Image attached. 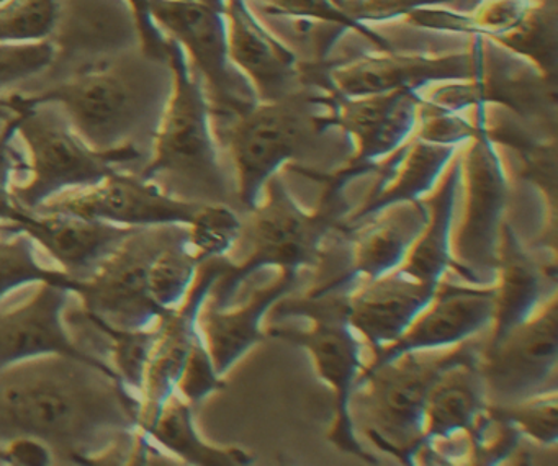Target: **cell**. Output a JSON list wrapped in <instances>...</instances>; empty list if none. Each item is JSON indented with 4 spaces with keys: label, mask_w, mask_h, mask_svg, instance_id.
<instances>
[{
    "label": "cell",
    "mask_w": 558,
    "mask_h": 466,
    "mask_svg": "<svg viewBox=\"0 0 558 466\" xmlns=\"http://www.w3.org/2000/svg\"><path fill=\"white\" fill-rule=\"evenodd\" d=\"M140 407L112 368L71 355H44L0 370V443L38 440L54 463H126Z\"/></svg>",
    "instance_id": "6da1fadb"
},
{
    "label": "cell",
    "mask_w": 558,
    "mask_h": 466,
    "mask_svg": "<svg viewBox=\"0 0 558 466\" xmlns=\"http://www.w3.org/2000/svg\"><path fill=\"white\" fill-rule=\"evenodd\" d=\"M169 89L171 77L165 83L138 64L110 61L87 68L41 93L17 96L31 106H57L77 135L94 149L142 151L143 139H148L151 148Z\"/></svg>",
    "instance_id": "7a4b0ae2"
},
{
    "label": "cell",
    "mask_w": 558,
    "mask_h": 466,
    "mask_svg": "<svg viewBox=\"0 0 558 466\" xmlns=\"http://www.w3.org/2000/svg\"><path fill=\"white\" fill-rule=\"evenodd\" d=\"M166 66L171 89L140 175L182 200L227 205L230 188L218 155L210 103L184 51L172 40L166 50Z\"/></svg>",
    "instance_id": "3957f363"
},
{
    "label": "cell",
    "mask_w": 558,
    "mask_h": 466,
    "mask_svg": "<svg viewBox=\"0 0 558 466\" xmlns=\"http://www.w3.org/2000/svg\"><path fill=\"white\" fill-rule=\"evenodd\" d=\"M480 342L470 339L453 347L403 352L368 364L349 397L354 430L361 427L377 449L400 462L416 463L430 387L440 371L469 355Z\"/></svg>",
    "instance_id": "277c9868"
},
{
    "label": "cell",
    "mask_w": 558,
    "mask_h": 466,
    "mask_svg": "<svg viewBox=\"0 0 558 466\" xmlns=\"http://www.w3.org/2000/svg\"><path fill=\"white\" fill-rule=\"evenodd\" d=\"M0 107L14 115L15 133L27 155L25 179L12 187L15 201L24 210L37 211L64 192L93 187L119 171L120 165L143 158L136 148L94 149L51 103L31 106L12 94L0 99Z\"/></svg>",
    "instance_id": "5b68a950"
},
{
    "label": "cell",
    "mask_w": 558,
    "mask_h": 466,
    "mask_svg": "<svg viewBox=\"0 0 558 466\" xmlns=\"http://www.w3.org/2000/svg\"><path fill=\"white\" fill-rule=\"evenodd\" d=\"M210 115L215 138L233 161L238 200L246 211L259 204L260 191L280 165L315 151L326 126L296 96L244 109H210Z\"/></svg>",
    "instance_id": "8992f818"
},
{
    "label": "cell",
    "mask_w": 558,
    "mask_h": 466,
    "mask_svg": "<svg viewBox=\"0 0 558 466\" xmlns=\"http://www.w3.org/2000/svg\"><path fill=\"white\" fill-rule=\"evenodd\" d=\"M246 213L240 237L246 243L247 256L238 263L231 260L227 272L210 290L208 296L218 308L230 306L241 283L264 267L293 272L322 267L328 253L326 237L336 224L335 210L325 207L316 213H306L276 177H270L266 200Z\"/></svg>",
    "instance_id": "52a82bcc"
},
{
    "label": "cell",
    "mask_w": 558,
    "mask_h": 466,
    "mask_svg": "<svg viewBox=\"0 0 558 466\" xmlns=\"http://www.w3.org/2000/svg\"><path fill=\"white\" fill-rule=\"evenodd\" d=\"M345 298L348 293H326L319 296L308 295L299 302L286 299L276 303L274 316L305 315L312 319L313 324L308 329L270 326L267 335L300 345L310 352L319 377L335 393L336 420L329 439L345 452L372 459L362 450L349 416L352 388L362 370L371 364L372 354L361 335L349 326L345 318Z\"/></svg>",
    "instance_id": "ba28073f"
},
{
    "label": "cell",
    "mask_w": 558,
    "mask_h": 466,
    "mask_svg": "<svg viewBox=\"0 0 558 466\" xmlns=\"http://www.w3.org/2000/svg\"><path fill=\"white\" fill-rule=\"evenodd\" d=\"M187 234L184 224L135 228L87 279L77 283L74 295L81 308L113 328L156 324L165 311L149 296V269L161 250Z\"/></svg>",
    "instance_id": "9c48e42d"
},
{
    "label": "cell",
    "mask_w": 558,
    "mask_h": 466,
    "mask_svg": "<svg viewBox=\"0 0 558 466\" xmlns=\"http://www.w3.org/2000/svg\"><path fill=\"white\" fill-rule=\"evenodd\" d=\"M558 305L551 296L531 319L499 341L483 342L480 370L492 404H512L550 393L557 381Z\"/></svg>",
    "instance_id": "30bf717a"
},
{
    "label": "cell",
    "mask_w": 558,
    "mask_h": 466,
    "mask_svg": "<svg viewBox=\"0 0 558 466\" xmlns=\"http://www.w3.org/2000/svg\"><path fill=\"white\" fill-rule=\"evenodd\" d=\"M502 210L505 177L492 149L478 143L469 159L463 210L453 224L452 257L460 282L495 285Z\"/></svg>",
    "instance_id": "8fae6325"
},
{
    "label": "cell",
    "mask_w": 558,
    "mask_h": 466,
    "mask_svg": "<svg viewBox=\"0 0 558 466\" xmlns=\"http://www.w3.org/2000/svg\"><path fill=\"white\" fill-rule=\"evenodd\" d=\"M207 204L182 200L140 174L119 171L93 187L64 192L38 208L126 228L184 224L189 226Z\"/></svg>",
    "instance_id": "7c38bea8"
},
{
    "label": "cell",
    "mask_w": 558,
    "mask_h": 466,
    "mask_svg": "<svg viewBox=\"0 0 558 466\" xmlns=\"http://www.w3.org/2000/svg\"><path fill=\"white\" fill-rule=\"evenodd\" d=\"M480 342L469 355L440 371L427 394L421 458L457 459L472 455V439L488 410V391L480 370Z\"/></svg>",
    "instance_id": "4fadbf2b"
},
{
    "label": "cell",
    "mask_w": 558,
    "mask_h": 466,
    "mask_svg": "<svg viewBox=\"0 0 558 466\" xmlns=\"http://www.w3.org/2000/svg\"><path fill=\"white\" fill-rule=\"evenodd\" d=\"M426 201H401L367 218L354 228L342 230L345 244V270L308 295L349 293L361 283L397 270L426 226Z\"/></svg>",
    "instance_id": "5bb4252c"
},
{
    "label": "cell",
    "mask_w": 558,
    "mask_h": 466,
    "mask_svg": "<svg viewBox=\"0 0 558 466\" xmlns=\"http://www.w3.org/2000/svg\"><path fill=\"white\" fill-rule=\"evenodd\" d=\"M231 259L211 257L198 266L197 275L179 308L159 318L158 338L149 354L145 380L140 394V430L148 432L158 419L166 401L175 393L194 339L197 338V318L205 298L215 282L227 272Z\"/></svg>",
    "instance_id": "9a60e30c"
},
{
    "label": "cell",
    "mask_w": 558,
    "mask_h": 466,
    "mask_svg": "<svg viewBox=\"0 0 558 466\" xmlns=\"http://www.w3.org/2000/svg\"><path fill=\"white\" fill-rule=\"evenodd\" d=\"M151 17L204 77L210 89V107L233 109L253 103L241 99L231 83L223 11L204 0H151Z\"/></svg>",
    "instance_id": "2e32d148"
},
{
    "label": "cell",
    "mask_w": 558,
    "mask_h": 466,
    "mask_svg": "<svg viewBox=\"0 0 558 466\" xmlns=\"http://www.w3.org/2000/svg\"><path fill=\"white\" fill-rule=\"evenodd\" d=\"M73 296L64 286L40 283L17 305L0 308V370L44 355H71L110 368L68 328L64 311Z\"/></svg>",
    "instance_id": "e0dca14e"
},
{
    "label": "cell",
    "mask_w": 558,
    "mask_h": 466,
    "mask_svg": "<svg viewBox=\"0 0 558 466\" xmlns=\"http://www.w3.org/2000/svg\"><path fill=\"white\" fill-rule=\"evenodd\" d=\"M495 318V286L453 283L440 280L433 302L414 319L395 344L374 355L372 361L384 360L410 351L446 348L462 344L488 331Z\"/></svg>",
    "instance_id": "ac0fdd59"
},
{
    "label": "cell",
    "mask_w": 558,
    "mask_h": 466,
    "mask_svg": "<svg viewBox=\"0 0 558 466\" xmlns=\"http://www.w3.org/2000/svg\"><path fill=\"white\" fill-rule=\"evenodd\" d=\"M437 286L420 282L400 269L361 283L348 293L345 318L367 344L372 358L395 344L433 302Z\"/></svg>",
    "instance_id": "d6986e66"
},
{
    "label": "cell",
    "mask_w": 558,
    "mask_h": 466,
    "mask_svg": "<svg viewBox=\"0 0 558 466\" xmlns=\"http://www.w3.org/2000/svg\"><path fill=\"white\" fill-rule=\"evenodd\" d=\"M0 224L25 231L58 269L76 282L87 279L135 230L73 214L38 211H24L14 223Z\"/></svg>",
    "instance_id": "ffe728a7"
},
{
    "label": "cell",
    "mask_w": 558,
    "mask_h": 466,
    "mask_svg": "<svg viewBox=\"0 0 558 466\" xmlns=\"http://www.w3.org/2000/svg\"><path fill=\"white\" fill-rule=\"evenodd\" d=\"M299 280L300 272L279 270L272 283L253 290L247 302L234 308H218L210 296L205 298L198 311L197 328L207 345L215 370L221 378L254 345L266 339L263 329L264 315L280 298L289 295Z\"/></svg>",
    "instance_id": "44dd1931"
},
{
    "label": "cell",
    "mask_w": 558,
    "mask_h": 466,
    "mask_svg": "<svg viewBox=\"0 0 558 466\" xmlns=\"http://www.w3.org/2000/svg\"><path fill=\"white\" fill-rule=\"evenodd\" d=\"M557 283L519 243L518 234L502 223L495 282V318L488 329V344L531 319L545 303V286ZM555 296V295H554Z\"/></svg>",
    "instance_id": "7402d4cb"
},
{
    "label": "cell",
    "mask_w": 558,
    "mask_h": 466,
    "mask_svg": "<svg viewBox=\"0 0 558 466\" xmlns=\"http://www.w3.org/2000/svg\"><path fill=\"white\" fill-rule=\"evenodd\" d=\"M417 102L404 90L345 102L338 122L359 143V161L395 151L416 125Z\"/></svg>",
    "instance_id": "603a6c76"
},
{
    "label": "cell",
    "mask_w": 558,
    "mask_h": 466,
    "mask_svg": "<svg viewBox=\"0 0 558 466\" xmlns=\"http://www.w3.org/2000/svg\"><path fill=\"white\" fill-rule=\"evenodd\" d=\"M228 54L240 64L241 70L256 81L260 96L266 102L290 96L287 93L292 71L283 50L254 24L244 8L243 0H225Z\"/></svg>",
    "instance_id": "cb8c5ba5"
},
{
    "label": "cell",
    "mask_w": 558,
    "mask_h": 466,
    "mask_svg": "<svg viewBox=\"0 0 558 466\" xmlns=\"http://www.w3.org/2000/svg\"><path fill=\"white\" fill-rule=\"evenodd\" d=\"M460 164L457 162L444 181L442 187L426 201L429 218L423 233L411 247L404 262L398 269L420 282L439 285L449 273L457 272L452 257L453 224L457 218V195L460 191Z\"/></svg>",
    "instance_id": "d4e9b609"
},
{
    "label": "cell",
    "mask_w": 558,
    "mask_h": 466,
    "mask_svg": "<svg viewBox=\"0 0 558 466\" xmlns=\"http://www.w3.org/2000/svg\"><path fill=\"white\" fill-rule=\"evenodd\" d=\"M159 449L168 452L174 459L189 465L236 466L250 465V455L238 449H218L202 440L195 429L192 404L175 391L171 394L158 419L146 432Z\"/></svg>",
    "instance_id": "484cf974"
},
{
    "label": "cell",
    "mask_w": 558,
    "mask_h": 466,
    "mask_svg": "<svg viewBox=\"0 0 558 466\" xmlns=\"http://www.w3.org/2000/svg\"><path fill=\"white\" fill-rule=\"evenodd\" d=\"M40 247L25 231L0 224V303L28 286L50 283L76 292V280L66 272L41 262Z\"/></svg>",
    "instance_id": "4316f807"
},
{
    "label": "cell",
    "mask_w": 558,
    "mask_h": 466,
    "mask_svg": "<svg viewBox=\"0 0 558 466\" xmlns=\"http://www.w3.org/2000/svg\"><path fill=\"white\" fill-rule=\"evenodd\" d=\"M86 315L106 335L107 364L112 367L122 383L140 397L149 354L158 338L159 319L149 328L120 329L106 324L89 312Z\"/></svg>",
    "instance_id": "83f0119b"
},
{
    "label": "cell",
    "mask_w": 558,
    "mask_h": 466,
    "mask_svg": "<svg viewBox=\"0 0 558 466\" xmlns=\"http://www.w3.org/2000/svg\"><path fill=\"white\" fill-rule=\"evenodd\" d=\"M201 260L189 246V234L158 254L148 275L149 296L162 311L179 308L187 296Z\"/></svg>",
    "instance_id": "f1b7e54d"
},
{
    "label": "cell",
    "mask_w": 558,
    "mask_h": 466,
    "mask_svg": "<svg viewBox=\"0 0 558 466\" xmlns=\"http://www.w3.org/2000/svg\"><path fill=\"white\" fill-rule=\"evenodd\" d=\"M61 0H0V44L51 40Z\"/></svg>",
    "instance_id": "f546056e"
},
{
    "label": "cell",
    "mask_w": 558,
    "mask_h": 466,
    "mask_svg": "<svg viewBox=\"0 0 558 466\" xmlns=\"http://www.w3.org/2000/svg\"><path fill=\"white\" fill-rule=\"evenodd\" d=\"M241 233V220L227 205L207 204L189 224V246L201 262L211 257H225Z\"/></svg>",
    "instance_id": "4dcf8cb0"
},
{
    "label": "cell",
    "mask_w": 558,
    "mask_h": 466,
    "mask_svg": "<svg viewBox=\"0 0 558 466\" xmlns=\"http://www.w3.org/2000/svg\"><path fill=\"white\" fill-rule=\"evenodd\" d=\"M489 409L521 432L542 445H557L558 403L557 391L537 394L512 404H492Z\"/></svg>",
    "instance_id": "1f68e13d"
},
{
    "label": "cell",
    "mask_w": 558,
    "mask_h": 466,
    "mask_svg": "<svg viewBox=\"0 0 558 466\" xmlns=\"http://www.w3.org/2000/svg\"><path fill=\"white\" fill-rule=\"evenodd\" d=\"M57 60L51 40L32 44H0V90L45 73Z\"/></svg>",
    "instance_id": "d6a6232c"
},
{
    "label": "cell",
    "mask_w": 558,
    "mask_h": 466,
    "mask_svg": "<svg viewBox=\"0 0 558 466\" xmlns=\"http://www.w3.org/2000/svg\"><path fill=\"white\" fill-rule=\"evenodd\" d=\"M15 119L9 112L8 119L0 125V223H14L24 211H27L15 201L12 194L15 174L25 172V159L15 155Z\"/></svg>",
    "instance_id": "836d02e7"
},
{
    "label": "cell",
    "mask_w": 558,
    "mask_h": 466,
    "mask_svg": "<svg viewBox=\"0 0 558 466\" xmlns=\"http://www.w3.org/2000/svg\"><path fill=\"white\" fill-rule=\"evenodd\" d=\"M225 387L220 375L215 370L214 361L208 354L207 345L202 339L201 332L194 339L191 352H189L187 361L184 370L179 378L178 391L187 403H201L211 391L221 390Z\"/></svg>",
    "instance_id": "e575fe53"
},
{
    "label": "cell",
    "mask_w": 558,
    "mask_h": 466,
    "mask_svg": "<svg viewBox=\"0 0 558 466\" xmlns=\"http://www.w3.org/2000/svg\"><path fill=\"white\" fill-rule=\"evenodd\" d=\"M135 22L142 53L149 60L166 61L169 40L151 17V0H125Z\"/></svg>",
    "instance_id": "d590c367"
},
{
    "label": "cell",
    "mask_w": 558,
    "mask_h": 466,
    "mask_svg": "<svg viewBox=\"0 0 558 466\" xmlns=\"http://www.w3.org/2000/svg\"><path fill=\"white\" fill-rule=\"evenodd\" d=\"M204 2H207V4L214 5V8H217V9H220V11H223L225 0H204Z\"/></svg>",
    "instance_id": "8d00e7d4"
}]
</instances>
